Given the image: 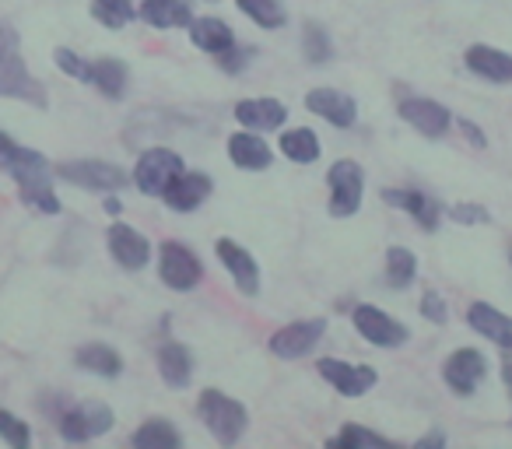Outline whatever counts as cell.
Segmentation results:
<instances>
[{
  "label": "cell",
  "instance_id": "cell-21",
  "mask_svg": "<svg viewBox=\"0 0 512 449\" xmlns=\"http://www.w3.org/2000/svg\"><path fill=\"white\" fill-rule=\"evenodd\" d=\"M81 85L99 88L106 99L120 102L123 95H127V85H130V67L116 57H95V60H88L85 74H81Z\"/></svg>",
  "mask_w": 512,
  "mask_h": 449
},
{
  "label": "cell",
  "instance_id": "cell-18",
  "mask_svg": "<svg viewBox=\"0 0 512 449\" xmlns=\"http://www.w3.org/2000/svg\"><path fill=\"white\" fill-rule=\"evenodd\" d=\"M463 64L470 74H477L488 85H512V53L498 50V46L474 43L463 53Z\"/></svg>",
  "mask_w": 512,
  "mask_h": 449
},
{
  "label": "cell",
  "instance_id": "cell-28",
  "mask_svg": "<svg viewBox=\"0 0 512 449\" xmlns=\"http://www.w3.org/2000/svg\"><path fill=\"white\" fill-rule=\"evenodd\" d=\"M46 162H50V158H46L43 151L25 148V144H18L15 137H8L4 130H0V169L8 172L11 179H15L18 172L36 169V165H46Z\"/></svg>",
  "mask_w": 512,
  "mask_h": 449
},
{
  "label": "cell",
  "instance_id": "cell-25",
  "mask_svg": "<svg viewBox=\"0 0 512 449\" xmlns=\"http://www.w3.org/2000/svg\"><path fill=\"white\" fill-rule=\"evenodd\" d=\"M74 365H78L81 372H92V376L116 379L123 372V355L106 341H88L74 351Z\"/></svg>",
  "mask_w": 512,
  "mask_h": 449
},
{
  "label": "cell",
  "instance_id": "cell-1",
  "mask_svg": "<svg viewBox=\"0 0 512 449\" xmlns=\"http://www.w3.org/2000/svg\"><path fill=\"white\" fill-rule=\"evenodd\" d=\"M0 99L29 102L36 109L50 106V95H46L43 81L32 78V71L25 67L22 39L8 22H0Z\"/></svg>",
  "mask_w": 512,
  "mask_h": 449
},
{
  "label": "cell",
  "instance_id": "cell-35",
  "mask_svg": "<svg viewBox=\"0 0 512 449\" xmlns=\"http://www.w3.org/2000/svg\"><path fill=\"white\" fill-rule=\"evenodd\" d=\"M0 439L8 442V446H15V449H25L32 442V428L25 425L18 414L0 411Z\"/></svg>",
  "mask_w": 512,
  "mask_h": 449
},
{
  "label": "cell",
  "instance_id": "cell-13",
  "mask_svg": "<svg viewBox=\"0 0 512 449\" xmlns=\"http://www.w3.org/2000/svg\"><path fill=\"white\" fill-rule=\"evenodd\" d=\"M106 246L109 257L123 267V271H144L151 260V243L127 221H113L106 229Z\"/></svg>",
  "mask_w": 512,
  "mask_h": 449
},
{
  "label": "cell",
  "instance_id": "cell-42",
  "mask_svg": "<svg viewBox=\"0 0 512 449\" xmlns=\"http://www.w3.org/2000/svg\"><path fill=\"white\" fill-rule=\"evenodd\" d=\"M102 207H106V214H113V218H120V211H123V200L116 197V193H109V197H106V204H102Z\"/></svg>",
  "mask_w": 512,
  "mask_h": 449
},
{
  "label": "cell",
  "instance_id": "cell-8",
  "mask_svg": "<svg viewBox=\"0 0 512 449\" xmlns=\"http://www.w3.org/2000/svg\"><path fill=\"white\" fill-rule=\"evenodd\" d=\"M183 158L176 155L172 148H148L134 165V186L148 197H162L165 186L183 172Z\"/></svg>",
  "mask_w": 512,
  "mask_h": 449
},
{
  "label": "cell",
  "instance_id": "cell-44",
  "mask_svg": "<svg viewBox=\"0 0 512 449\" xmlns=\"http://www.w3.org/2000/svg\"><path fill=\"white\" fill-rule=\"evenodd\" d=\"M200 4H218V0H200Z\"/></svg>",
  "mask_w": 512,
  "mask_h": 449
},
{
  "label": "cell",
  "instance_id": "cell-37",
  "mask_svg": "<svg viewBox=\"0 0 512 449\" xmlns=\"http://www.w3.org/2000/svg\"><path fill=\"white\" fill-rule=\"evenodd\" d=\"M421 316H425L428 323H435V327H446L449 309H446V299H442L435 288H425V292H421Z\"/></svg>",
  "mask_w": 512,
  "mask_h": 449
},
{
  "label": "cell",
  "instance_id": "cell-23",
  "mask_svg": "<svg viewBox=\"0 0 512 449\" xmlns=\"http://www.w3.org/2000/svg\"><path fill=\"white\" fill-rule=\"evenodd\" d=\"M137 18L151 29H190L193 8L190 0H141Z\"/></svg>",
  "mask_w": 512,
  "mask_h": 449
},
{
  "label": "cell",
  "instance_id": "cell-26",
  "mask_svg": "<svg viewBox=\"0 0 512 449\" xmlns=\"http://www.w3.org/2000/svg\"><path fill=\"white\" fill-rule=\"evenodd\" d=\"M190 43L197 46V50L211 53V57H221L225 50H232L235 46V32L228 29V22H221V18H193L190 22Z\"/></svg>",
  "mask_w": 512,
  "mask_h": 449
},
{
  "label": "cell",
  "instance_id": "cell-5",
  "mask_svg": "<svg viewBox=\"0 0 512 449\" xmlns=\"http://www.w3.org/2000/svg\"><path fill=\"white\" fill-rule=\"evenodd\" d=\"M57 428L67 442H92L113 428V407L102 400H78L60 411Z\"/></svg>",
  "mask_w": 512,
  "mask_h": 449
},
{
  "label": "cell",
  "instance_id": "cell-27",
  "mask_svg": "<svg viewBox=\"0 0 512 449\" xmlns=\"http://www.w3.org/2000/svg\"><path fill=\"white\" fill-rule=\"evenodd\" d=\"M130 446H137V449H172V446H183V435H179V428L172 425L169 418H148L134 435H130Z\"/></svg>",
  "mask_w": 512,
  "mask_h": 449
},
{
  "label": "cell",
  "instance_id": "cell-34",
  "mask_svg": "<svg viewBox=\"0 0 512 449\" xmlns=\"http://www.w3.org/2000/svg\"><path fill=\"white\" fill-rule=\"evenodd\" d=\"M92 18L106 29L120 32L137 18V4L134 0H92Z\"/></svg>",
  "mask_w": 512,
  "mask_h": 449
},
{
  "label": "cell",
  "instance_id": "cell-41",
  "mask_svg": "<svg viewBox=\"0 0 512 449\" xmlns=\"http://www.w3.org/2000/svg\"><path fill=\"white\" fill-rule=\"evenodd\" d=\"M414 446H418V449H442V446H446V435H442V428H432V432L421 435Z\"/></svg>",
  "mask_w": 512,
  "mask_h": 449
},
{
  "label": "cell",
  "instance_id": "cell-39",
  "mask_svg": "<svg viewBox=\"0 0 512 449\" xmlns=\"http://www.w3.org/2000/svg\"><path fill=\"white\" fill-rule=\"evenodd\" d=\"M249 60H253V50H239V46H232V50H225L218 57V67H221V71H228V74H239Z\"/></svg>",
  "mask_w": 512,
  "mask_h": 449
},
{
  "label": "cell",
  "instance_id": "cell-32",
  "mask_svg": "<svg viewBox=\"0 0 512 449\" xmlns=\"http://www.w3.org/2000/svg\"><path fill=\"white\" fill-rule=\"evenodd\" d=\"M302 57L316 67H323V64L334 60V39H330V32L323 29L320 22H313V18L302 25Z\"/></svg>",
  "mask_w": 512,
  "mask_h": 449
},
{
  "label": "cell",
  "instance_id": "cell-38",
  "mask_svg": "<svg viewBox=\"0 0 512 449\" xmlns=\"http://www.w3.org/2000/svg\"><path fill=\"white\" fill-rule=\"evenodd\" d=\"M53 60H57L60 71L71 74L74 81H81V74H85V67H88V60H85V57H78L74 50H67V46H60V50L53 53Z\"/></svg>",
  "mask_w": 512,
  "mask_h": 449
},
{
  "label": "cell",
  "instance_id": "cell-2",
  "mask_svg": "<svg viewBox=\"0 0 512 449\" xmlns=\"http://www.w3.org/2000/svg\"><path fill=\"white\" fill-rule=\"evenodd\" d=\"M197 414L204 421V428L221 442V446H235L249 428V411L235 397L221 390H200Z\"/></svg>",
  "mask_w": 512,
  "mask_h": 449
},
{
  "label": "cell",
  "instance_id": "cell-12",
  "mask_svg": "<svg viewBox=\"0 0 512 449\" xmlns=\"http://www.w3.org/2000/svg\"><path fill=\"white\" fill-rule=\"evenodd\" d=\"M488 376V362L477 348H456L453 355L442 362V379L456 397H474V390Z\"/></svg>",
  "mask_w": 512,
  "mask_h": 449
},
{
  "label": "cell",
  "instance_id": "cell-22",
  "mask_svg": "<svg viewBox=\"0 0 512 449\" xmlns=\"http://www.w3.org/2000/svg\"><path fill=\"white\" fill-rule=\"evenodd\" d=\"M228 158H232L235 169H246V172H264L271 169L274 162V151L264 137L256 134V130L242 127L239 134H228Z\"/></svg>",
  "mask_w": 512,
  "mask_h": 449
},
{
  "label": "cell",
  "instance_id": "cell-40",
  "mask_svg": "<svg viewBox=\"0 0 512 449\" xmlns=\"http://www.w3.org/2000/svg\"><path fill=\"white\" fill-rule=\"evenodd\" d=\"M453 123H456V127H460V134L467 137L470 148H484V144H488V137H484V130L477 127L474 120H467V116H456Z\"/></svg>",
  "mask_w": 512,
  "mask_h": 449
},
{
  "label": "cell",
  "instance_id": "cell-24",
  "mask_svg": "<svg viewBox=\"0 0 512 449\" xmlns=\"http://www.w3.org/2000/svg\"><path fill=\"white\" fill-rule=\"evenodd\" d=\"M158 376H162V383L172 386V390H186L193 379L190 348L179 341H165L162 348H158Z\"/></svg>",
  "mask_w": 512,
  "mask_h": 449
},
{
  "label": "cell",
  "instance_id": "cell-15",
  "mask_svg": "<svg viewBox=\"0 0 512 449\" xmlns=\"http://www.w3.org/2000/svg\"><path fill=\"white\" fill-rule=\"evenodd\" d=\"M306 109L313 116H320V120H327L330 127H341V130L358 123V102L351 95L337 92V88H313L306 95Z\"/></svg>",
  "mask_w": 512,
  "mask_h": 449
},
{
  "label": "cell",
  "instance_id": "cell-30",
  "mask_svg": "<svg viewBox=\"0 0 512 449\" xmlns=\"http://www.w3.org/2000/svg\"><path fill=\"white\" fill-rule=\"evenodd\" d=\"M235 8H239L249 22L260 25V29H267V32L285 29V22H288V11L281 0H235Z\"/></svg>",
  "mask_w": 512,
  "mask_h": 449
},
{
  "label": "cell",
  "instance_id": "cell-9",
  "mask_svg": "<svg viewBox=\"0 0 512 449\" xmlns=\"http://www.w3.org/2000/svg\"><path fill=\"white\" fill-rule=\"evenodd\" d=\"M351 323H355V330L372 344V348H404V344L411 341V330H407L404 323L393 320L386 309L369 306V302L355 306V313H351Z\"/></svg>",
  "mask_w": 512,
  "mask_h": 449
},
{
  "label": "cell",
  "instance_id": "cell-10",
  "mask_svg": "<svg viewBox=\"0 0 512 449\" xmlns=\"http://www.w3.org/2000/svg\"><path fill=\"white\" fill-rule=\"evenodd\" d=\"M397 109L400 120L418 130L421 137H428V141H442L449 134V127H453V113L442 102L425 99V95H404Z\"/></svg>",
  "mask_w": 512,
  "mask_h": 449
},
{
  "label": "cell",
  "instance_id": "cell-4",
  "mask_svg": "<svg viewBox=\"0 0 512 449\" xmlns=\"http://www.w3.org/2000/svg\"><path fill=\"white\" fill-rule=\"evenodd\" d=\"M158 278L172 292H193L200 285V278H204V264H200V257L186 243L165 239L158 246Z\"/></svg>",
  "mask_w": 512,
  "mask_h": 449
},
{
  "label": "cell",
  "instance_id": "cell-33",
  "mask_svg": "<svg viewBox=\"0 0 512 449\" xmlns=\"http://www.w3.org/2000/svg\"><path fill=\"white\" fill-rule=\"evenodd\" d=\"M327 446L330 449H390L393 442L386 439V435H379V432H369L365 425H344L337 435H330L327 439Z\"/></svg>",
  "mask_w": 512,
  "mask_h": 449
},
{
  "label": "cell",
  "instance_id": "cell-36",
  "mask_svg": "<svg viewBox=\"0 0 512 449\" xmlns=\"http://www.w3.org/2000/svg\"><path fill=\"white\" fill-rule=\"evenodd\" d=\"M446 214L456 221V225H463V229H474V225H484V221H491V214L484 211L481 204H474V200H460V204H453Z\"/></svg>",
  "mask_w": 512,
  "mask_h": 449
},
{
  "label": "cell",
  "instance_id": "cell-17",
  "mask_svg": "<svg viewBox=\"0 0 512 449\" xmlns=\"http://www.w3.org/2000/svg\"><path fill=\"white\" fill-rule=\"evenodd\" d=\"M211 190H214V183H211V176H207V172L183 169L176 179H172L169 186H165L162 200L172 207V211L190 214V211H197V207L204 204L207 197H211Z\"/></svg>",
  "mask_w": 512,
  "mask_h": 449
},
{
  "label": "cell",
  "instance_id": "cell-14",
  "mask_svg": "<svg viewBox=\"0 0 512 449\" xmlns=\"http://www.w3.org/2000/svg\"><path fill=\"white\" fill-rule=\"evenodd\" d=\"M214 253H218L221 267L232 274L235 288L242 295H256L260 292V267H256V257L249 250H242L235 239H218L214 243Z\"/></svg>",
  "mask_w": 512,
  "mask_h": 449
},
{
  "label": "cell",
  "instance_id": "cell-20",
  "mask_svg": "<svg viewBox=\"0 0 512 449\" xmlns=\"http://www.w3.org/2000/svg\"><path fill=\"white\" fill-rule=\"evenodd\" d=\"M232 116L239 120V127L267 134V130H281L288 120V106L281 99H242L235 102Z\"/></svg>",
  "mask_w": 512,
  "mask_h": 449
},
{
  "label": "cell",
  "instance_id": "cell-11",
  "mask_svg": "<svg viewBox=\"0 0 512 449\" xmlns=\"http://www.w3.org/2000/svg\"><path fill=\"white\" fill-rule=\"evenodd\" d=\"M320 376L334 386L341 397H362L369 393L372 386L379 383V372L372 365H362V362H344V358H320L316 362Z\"/></svg>",
  "mask_w": 512,
  "mask_h": 449
},
{
  "label": "cell",
  "instance_id": "cell-7",
  "mask_svg": "<svg viewBox=\"0 0 512 449\" xmlns=\"http://www.w3.org/2000/svg\"><path fill=\"white\" fill-rule=\"evenodd\" d=\"M327 334V320L323 316H313V320H295L285 323L281 330H274L267 348H271L274 358H285V362H299V358L313 355V348L323 341Z\"/></svg>",
  "mask_w": 512,
  "mask_h": 449
},
{
  "label": "cell",
  "instance_id": "cell-3",
  "mask_svg": "<svg viewBox=\"0 0 512 449\" xmlns=\"http://www.w3.org/2000/svg\"><path fill=\"white\" fill-rule=\"evenodd\" d=\"M57 176L64 183L78 186V190H95V193H120L130 183V176L113 162L102 158H74V162H60Z\"/></svg>",
  "mask_w": 512,
  "mask_h": 449
},
{
  "label": "cell",
  "instance_id": "cell-29",
  "mask_svg": "<svg viewBox=\"0 0 512 449\" xmlns=\"http://www.w3.org/2000/svg\"><path fill=\"white\" fill-rule=\"evenodd\" d=\"M281 155L285 158H292V162H299V165H313L316 158H320V151H323V144H320V137L313 134L309 127H295V130H285L281 134Z\"/></svg>",
  "mask_w": 512,
  "mask_h": 449
},
{
  "label": "cell",
  "instance_id": "cell-19",
  "mask_svg": "<svg viewBox=\"0 0 512 449\" xmlns=\"http://www.w3.org/2000/svg\"><path fill=\"white\" fill-rule=\"evenodd\" d=\"M467 323L474 334H481L484 341H491L495 348L512 351V316L495 309L491 302H470L467 306Z\"/></svg>",
  "mask_w": 512,
  "mask_h": 449
},
{
  "label": "cell",
  "instance_id": "cell-16",
  "mask_svg": "<svg viewBox=\"0 0 512 449\" xmlns=\"http://www.w3.org/2000/svg\"><path fill=\"white\" fill-rule=\"evenodd\" d=\"M383 200L397 211H407L414 221H418L425 232H439V221H442V204L435 197L421 190H404V186H386Z\"/></svg>",
  "mask_w": 512,
  "mask_h": 449
},
{
  "label": "cell",
  "instance_id": "cell-6",
  "mask_svg": "<svg viewBox=\"0 0 512 449\" xmlns=\"http://www.w3.org/2000/svg\"><path fill=\"white\" fill-rule=\"evenodd\" d=\"M327 186H330V214H334V218H351V214H358L362 197H365V172L355 158H341V162L330 165Z\"/></svg>",
  "mask_w": 512,
  "mask_h": 449
},
{
  "label": "cell",
  "instance_id": "cell-31",
  "mask_svg": "<svg viewBox=\"0 0 512 449\" xmlns=\"http://www.w3.org/2000/svg\"><path fill=\"white\" fill-rule=\"evenodd\" d=\"M414 278H418V257H414L407 246H390L386 250V281L390 288H411Z\"/></svg>",
  "mask_w": 512,
  "mask_h": 449
},
{
  "label": "cell",
  "instance_id": "cell-43",
  "mask_svg": "<svg viewBox=\"0 0 512 449\" xmlns=\"http://www.w3.org/2000/svg\"><path fill=\"white\" fill-rule=\"evenodd\" d=\"M502 383H505V390H509V400H512V355H505V362H502Z\"/></svg>",
  "mask_w": 512,
  "mask_h": 449
}]
</instances>
